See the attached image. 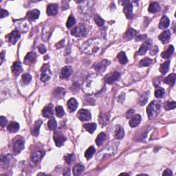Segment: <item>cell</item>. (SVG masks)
I'll return each instance as SVG.
<instances>
[{"label": "cell", "mask_w": 176, "mask_h": 176, "mask_svg": "<svg viewBox=\"0 0 176 176\" xmlns=\"http://www.w3.org/2000/svg\"><path fill=\"white\" fill-rule=\"evenodd\" d=\"M21 34L18 30H14L8 36V40L12 45H15L20 38Z\"/></svg>", "instance_id": "obj_16"}, {"label": "cell", "mask_w": 176, "mask_h": 176, "mask_svg": "<svg viewBox=\"0 0 176 176\" xmlns=\"http://www.w3.org/2000/svg\"><path fill=\"white\" fill-rule=\"evenodd\" d=\"M173 52H174V47L171 45V46H169L166 50H165L161 53V56L164 58H170L171 56L173 54Z\"/></svg>", "instance_id": "obj_23"}, {"label": "cell", "mask_w": 176, "mask_h": 176, "mask_svg": "<svg viewBox=\"0 0 176 176\" xmlns=\"http://www.w3.org/2000/svg\"><path fill=\"white\" fill-rule=\"evenodd\" d=\"M72 73V68L71 66H65L62 68L60 73V78L62 79H67L70 77Z\"/></svg>", "instance_id": "obj_12"}, {"label": "cell", "mask_w": 176, "mask_h": 176, "mask_svg": "<svg viewBox=\"0 0 176 176\" xmlns=\"http://www.w3.org/2000/svg\"><path fill=\"white\" fill-rule=\"evenodd\" d=\"M148 10H149V12H150L151 13H158L160 10V6L158 3L154 1V2H152L149 5Z\"/></svg>", "instance_id": "obj_28"}, {"label": "cell", "mask_w": 176, "mask_h": 176, "mask_svg": "<svg viewBox=\"0 0 176 176\" xmlns=\"http://www.w3.org/2000/svg\"><path fill=\"white\" fill-rule=\"evenodd\" d=\"M10 156L9 155L6 156H1V167H4V169H7L8 167V164L10 162Z\"/></svg>", "instance_id": "obj_38"}, {"label": "cell", "mask_w": 176, "mask_h": 176, "mask_svg": "<svg viewBox=\"0 0 176 176\" xmlns=\"http://www.w3.org/2000/svg\"><path fill=\"white\" fill-rule=\"evenodd\" d=\"M110 64V62L108 60H102L101 61H98L93 65L94 68L96 72L98 73H103L105 71L109 65Z\"/></svg>", "instance_id": "obj_7"}, {"label": "cell", "mask_w": 176, "mask_h": 176, "mask_svg": "<svg viewBox=\"0 0 176 176\" xmlns=\"http://www.w3.org/2000/svg\"><path fill=\"white\" fill-rule=\"evenodd\" d=\"M141 116L139 114L133 116L129 121V125L132 127H136L140 123Z\"/></svg>", "instance_id": "obj_21"}, {"label": "cell", "mask_w": 176, "mask_h": 176, "mask_svg": "<svg viewBox=\"0 0 176 176\" xmlns=\"http://www.w3.org/2000/svg\"><path fill=\"white\" fill-rule=\"evenodd\" d=\"M36 59H37V55L34 52H30L28 53L26 57L24 58V63L28 65L32 64L36 61Z\"/></svg>", "instance_id": "obj_14"}, {"label": "cell", "mask_w": 176, "mask_h": 176, "mask_svg": "<svg viewBox=\"0 0 176 176\" xmlns=\"http://www.w3.org/2000/svg\"><path fill=\"white\" fill-rule=\"evenodd\" d=\"M83 127L88 132L90 133V134H93L96 129V123L84 124Z\"/></svg>", "instance_id": "obj_37"}, {"label": "cell", "mask_w": 176, "mask_h": 176, "mask_svg": "<svg viewBox=\"0 0 176 176\" xmlns=\"http://www.w3.org/2000/svg\"><path fill=\"white\" fill-rule=\"evenodd\" d=\"M149 96V91H146V92L143 93V94L141 95L140 97V98H139L140 105H142V106L145 105L146 103H147Z\"/></svg>", "instance_id": "obj_32"}, {"label": "cell", "mask_w": 176, "mask_h": 176, "mask_svg": "<svg viewBox=\"0 0 176 176\" xmlns=\"http://www.w3.org/2000/svg\"><path fill=\"white\" fill-rule=\"evenodd\" d=\"M101 49V41L98 39H90L85 43L83 47V50L89 54L96 53Z\"/></svg>", "instance_id": "obj_1"}, {"label": "cell", "mask_w": 176, "mask_h": 176, "mask_svg": "<svg viewBox=\"0 0 176 176\" xmlns=\"http://www.w3.org/2000/svg\"><path fill=\"white\" fill-rule=\"evenodd\" d=\"M42 124V121L41 120H37L35 122H34V125L32 126V128L31 129V134L34 136H37L39 135V129H40V127Z\"/></svg>", "instance_id": "obj_20"}, {"label": "cell", "mask_w": 176, "mask_h": 176, "mask_svg": "<svg viewBox=\"0 0 176 176\" xmlns=\"http://www.w3.org/2000/svg\"><path fill=\"white\" fill-rule=\"evenodd\" d=\"M54 140L56 145L59 147V146L63 145L65 140H66V138L61 132H56L54 134Z\"/></svg>", "instance_id": "obj_9"}, {"label": "cell", "mask_w": 176, "mask_h": 176, "mask_svg": "<svg viewBox=\"0 0 176 176\" xmlns=\"http://www.w3.org/2000/svg\"><path fill=\"white\" fill-rule=\"evenodd\" d=\"M71 34L76 37H85L86 34V28L83 24H79L72 29Z\"/></svg>", "instance_id": "obj_3"}, {"label": "cell", "mask_w": 176, "mask_h": 176, "mask_svg": "<svg viewBox=\"0 0 176 176\" xmlns=\"http://www.w3.org/2000/svg\"><path fill=\"white\" fill-rule=\"evenodd\" d=\"M48 129L51 131H54L57 127V123H56V120L54 118H52L48 122Z\"/></svg>", "instance_id": "obj_41"}, {"label": "cell", "mask_w": 176, "mask_h": 176, "mask_svg": "<svg viewBox=\"0 0 176 176\" xmlns=\"http://www.w3.org/2000/svg\"><path fill=\"white\" fill-rule=\"evenodd\" d=\"M117 58H118L120 63H121L122 65H125L128 62V58L126 56L125 52H120L117 56Z\"/></svg>", "instance_id": "obj_34"}, {"label": "cell", "mask_w": 176, "mask_h": 176, "mask_svg": "<svg viewBox=\"0 0 176 176\" xmlns=\"http://www.w3.org/2000/svg\"><path fill=\"white\" fill-rule=\"evenodd\" d=\"M4 52H1V63H0V64H2L3 60H4Z\"/></svg>", "instance_id": "obj_59"}, {"label": "cell", "mask_w": 176, "mask_h": 176, "mask_svg": "<svg viewBox=\"0 0 176 176\" xmlns=\"http://www.w3.org/2000/svg\"><path fill=\"white\" fill-rule=\"evenodd\" d=\"M42 114L46 118H52L54 115L53 112V105L49 104L44 108L42 111Z\"/></svg>", "instance_id": "obj_13"}, {"label": "cell", "mask_w": 176, "mask_h": 176, "mask_svg": "<svg viewBox=\"0 0 176 176\" xmlns=\"http://www.w3.org/2000/svg\"><path fill=\"white\" fill-rule=\"evenodd\" d=\"M146 34H140V35H138V37H136V41H142L143 39H146Z\"/></svg>", "instance_id": "obj_55"}, {"label": "cell", "mask_w": 176, "mask_h": 176, "mask_svg": "<svg viewBox=\"0 0 176 176\" xmlns=\"http://www.w3.org/2000/svg\"><path fill=\"white\" fill-rule=\"evenodd\" d=\"M58 7L57 4H49L47 7V14L49 16H54L58 13Z\"/></svg>", "instance_id": "obj_18"}, {"label": "cell", "mask_w": 176, "mask_h": 176, "mask_svg": "<svg viewBox=\"0 0 176 176\" xmlns=\"http://www.w3.org/2000/svg\"><path fill=\"white\" fill-rule=\"evenodd\" d=\"M158 52V47H157V46H155L152 50H151V51H150V54H151V55H152V56H153V55L156 54V53Z\"/></svg>", "instance_id": "obj_58"}, {"label": "cell", "mask_w": 176, "mask_h": 176, "mask_svg": "<svg viewBox=\"0 0 176 176\" xmlns=\"http://www.w3.org/2000/svg\"><path fill=\"white\" fill-rule=\"evenodd\" d=\"M75 23H76V20L75 17H73V15H70V16L69 17L68 21H67L66 26L67 28H70L75 25Z\"/></svg>", "instance_id": "obj_46"}, {"label": "cell", "mask_w": 176, "mask_h": 176, "mask_svg": "<svg viewBox=\"0 0 176 176\" xmlns=\"http://www.w3.org/2000/svg\"><path fill=\"white\" fill-rule=\"evenodd\" d=\"M129 175L128 173H122L120 174V175Z\"/></svg>", "instance_id": "obj_60"}, {"label": "cell", "mask_w": 176, "mask_h": 176, "mask_svg": "<svg viewBox=\"0 0 176 176\" xmlns=\"http://www.w3.org/2000/svg\"><path fill=\"white\" fill-rule=\"evenodd\" d=\"M99 121L100 122H101V125L103 126H105L107 124V122L109 121V118L108 117H107V116H100V118H99Z\"/></svg>", "instance_id": "obj_50"}, {"label": "cell", "mask_w": 176, "mask_h": 176, "mask_svg": "<svg viewBox=\"0 0 176 176\" xmlns=\"http://www.w3.org/2000/svg\"><path fill=\"white\" fill-rule=\"evenodd\" d=\"M120 76V73H118V72H112L111 73H109L105 76L104 81L105 82L107 83V84L112 85V84H113L115 81H118Z\"/></svg>", "instance_id": "obj_8"}, {"label": "cell", "mask_w": 176, "mask_h": 176, "mask_svg": "<svg viewBox=\"0 0 176 176\" xmlns=\"http://www.w3.org/2000/svg\"><path fill=\"white\" fill-rule=\"evenodd\" d=\"M165 94V90L162 87H157L156 91H155V96H156V97L158 98H163Z\"/></svg>", "instance_id": "obj_42"}, {"label": "cell", "mask_w": 176, "mask_h": 176, "mask_svg": "<svg viewBox=\"0 0 176 176\" xmlns=\"http://www.w3.org/2000/svg\"><path fill=\"white\" fill-rule=\"evenodd\" d=\"M38 49H39V51L40 52V53H41V54H44V53L46 52V48L43 44L39 45V46L38 47Z\"/></svg>", "instance_id": "obj_53"}, {"label": "cell", "mask_w": 176, "mask_h": 176, "mask_svg": "<svg viewBox=\"0 0 176 176\" xmlns=\"http://www.w3.org/2000/svg\"><path fill=\"white\" fill-rule=\"evenodd\" d=\"M24 149V141L22 138H16L14 140L13 144V153L18 155Z\"/></svg>", "instance_id": "obj_5"}, {"label": "cell", "mask_w": 176, "mask_h": 176, "mask_svg": "<svg viewBox=\"0 0 176 176\" xmlns=\"http://www.w3.org/2000/svg\"><path fill=\"white\" fill-rule=\"evenodd\" d=\"M169 24L170 21L169 18L167 16H165V15H164V16L162 17L161 20H160L158 26H159V28L160 29H166L169 27Z\"/></svg>", "instance_id": "obj_24"}, {"label": "cell", "mask_w": 176, "mask_h": 176, "mask_svg": "<svg viewBox=\"0 0 176 176\" xmlns=\"http://www.w3.org/2000/svg\"><path fill=\"white\" fill-rule=\"evenodd\" d=\"M43 156H44V153H43L41 151H36V152L33 153L31 156V159L34 163H37L40 160L41 158H43Z\"/></svg>", "instance_id": "obj_33"}, {"label": "cell", "mask_w": 176, "mask_h": 176, "mask_svg": "<svg viewBox=\"0 0 176 176\" xmlns=\"http://www.w3.org/2000/svg\"><path fill=\"white\" fill-rule=\"evenodd\" d=\"M115 137L117 139H122L123 138L124 136H125V132H124V129L121 126L118 125L116 127V129L115 130Z\"/></svg>", "instance_id": "obj_27"}, {"label": "cell", "mask_w": 176, "mask_h": 176, "mask_svg": "<svg viewBox=\"0 0 176 176\" xmlns=\"http://www.w3.org/2000/svg\"><path fill=\"white\" fill-rule=\"evenodd\" d=\"M11 70L13 72V74L15 76H19L21 73V72L23 71V68H22L21 64L20 62L17 61L13 63V66L11 68Z\"/></svg>", "instance_id": "obj_15"}, {"label": "cell", "mask_w": 176, "mask_h": 176, "mask_svg": "<svg viewBox=\"0 0 176 176\" xmlns=\"http://www.w3.org/2000/svg\"><path fill=\"white\" fill-rule=\"evenodd\" d=\"M170 63H171V61H169V60H168V61H165V63H163V64L160 65V72H161V74L163 75H166L167 72H168L169 70Z\"/></svg>", "instance_id": "obj_26"}, {"label": "cell", "mask_w": 176, "mask_h": 176, "mask_svg": "<svg viewBox=\"0 0 176 176\" xmlns=\"http://www.w3.org/2000/svg\"><path fill=\"white\" fill-rule=\"evenodd\" d=\"M39 15H40V12L37 9L30 10V11L28 12L26 14L27 19L30 21L36 20L37 19L39 18Z\"/></svg>", "instance_id": "obj_17"}, {"label": "cell", "mask_w": 176, "mask_h": 176, "mask_svg": "<svg viewBox=\"0 0 176 176\" xmlns=\"http://www.w3.org/2000/svg\"><path fill=\"white\" fill-rule=\"evenodd\" d=\"M136 34H137V31L133 28H129L127 30V32H125V37L127 39V40H130V39H132V38L135 37Z\"/></svg>", "instance_id": "obj_35"}, {"label": "cell", "mask_w": 176, "mask_h": 176, "mask_svg": "<svg viewBox=\"0 0 176 176\" xmlns=\"http://www.w3.org/2000/svg\"><path fill=\"white\" fill-rule=\"evenodd\" d=\"M55 111H56V115L58 118H61L65 114L64 110H63V108L61 106L56 107V109H55Z\"/></svg>", "instance_id": "obj_47"}, {"label": "cell", "mask_w": 176, "mask_h": 176, "mask_svg": "<svg viewBox=\"0 0 176 176\" xmlns=\"http://www.w3.org/2000/svg\"><path fill=\"white\" fill-rule=\"evenodd\" d=\"M151 59L149 58H145L144 59L141 60L140 62L139 63V65L140 67H148L151 64Z\"/></svg>", "instance_id": "obj_44"}, {"label": "cell", "mask_w": 176, "mask_h": 176, "mask_svg": "<svg viewBox=\"0 0 176 176\" xmlns=\"http://www.w3.org/2000/svg\"><path fill=\"white\" fill-rule=\"evenodd\" d=\"M77 107H78V103L76 101L75 98H70L68 101V107L69 110H70V112H74L77 109Z\"/></svg>", "instance_id": "obj_22"}, {"label": "cell", "mask_w": 176, "mask_h": 176, "mask_svg": "<svg viewBox=\"0 0 176 176\" xmlns=\"http://www.w3.org/2000/svg\"><path fill=\"white\" fill-rule=\"evenodd\" d=\"M151 44H152V41L150 39H146V40L143 43V44L141 46V47L140 48L138 52V54L140 55V56L145 54L148 50H149L150 48H151Z\"/></svg>", "instance_id": "obj_10"}, {"label": "cell", "mask_w": 176, "mask_h": 176, "mask_svg": "<svg viewBox=\"0 0 176 176\" xmlns=\"http://www.w3.org/2000/svg\"><path fill=\"white\" fill-rule=\"evenodd\" d=\"M175 79H176V75L175 74H171L164 79V82L167 85H169L171 86H173L175 85Z\"/></svg>", "instance_id": "obj_25"}, {"label": "cell", "mask_w": 176, "mask_h": 176, "mask_svg": "<svg viewBox=\"0 0 176 176\" xmlns=\"http://www.w3.org/2000/svg\"><path fill=\"white\" fill-rule=\"evenodd\" d=\"M134 114V109H129L127 112L126 113V118H130L131 117L133 116Z\"/></svg>", "instance_id": "obj_54"}, {"label": "cell", "mask_w": 176, "mask_h": 176, "mask_svg": "<svg viewBox=\"0 0 176 176\" xmlns=\"http://www.w3.org/2000/svg\"><path fill=\"white\" fill-rule=\"evenodd\" d=\"M31 80H32V77L29 74H24L22 76L21 82V84H23L24 85H26L31 81Z\"/></svg>", "instance_id": "obj_40"}, {"label": "cell", "mask_w": 176, "mask_h": 176, "mask_svg": "<svg viewBox=\"0 0 176 176\" xmlns=\"http://www.w3.org/2000/svg\"><path fill=\"white\" fill-rule=\"evenodd\" d=\"M160 108H161V103L159 101H154L151 102L150 104L148 105L146 108V112H147L148 117L150 119L156 118L158 114L160 112Z\"/></svg>", "instance_id": "obj_2"}, {"label": "cell", "mask_w": 176, "mask_h": 176, "mask_svg": "<svg viewBox=\"0 0 176 176\" xmlns=\"http://www.w3.org/2000/svg\"><path fill=\"white\" fill-rule=\"evenodd\" d=\"M105 139H106V135H105V133H101L100 134H98V136L96 139V143L97 146H101L103 143L104 142Z\"/></svg>", "instance_id": "obj_36"}, {"label": "cell", "mask_w": 176, "mask_h": 176, "mask_svg": "<svg viewBox=\"0 0 176 176\" xmlns=\"http://www.w3.org/2000/svg\"><path fill=\"white\" fill-rule=\"evenodd\" d=\"M78 118L80 119L81 121H88L91 118V114L87 109H81L78 112Z\"/></svg>", "instance_id": "obj_11"}, {"label": "cell", "mask_w": 176, "mask_h": 176, "mask_svg": "<svg viewBox=\"0 0 176 176\" xmlns=\"http://www.w3.org/2000/svg\"><path fill=\"white\" fill-rule=\"evenodd\" d=\"M7 123V119L5 118L4 116H1V117H0V124H1V127L3 128V127H5Z\"/></svg>", "instance_id": "obj_51"}, {"label": "cell", "mask_w": 176, "mask_h": 176, "mask_svg": "<svg viewBox=\"0 0 176 176\" xmlns=\"http://www.w3.org/2000/svg\"><path fill=\"white\" fill-rule=\"evenodd\" d=\"M173 175V173H172V171L169 169H166L164 171V173H163V176H170Z\"/></svg>", "instance_id": "obj_57"}, {"label": "cell", "mask_w": 176, "mask_h": 176, "mask_svg": "<svg viewBox=\"0 0 176 176\" xmlns=\"http://www.w3.org/2000/svg\"><path fill=\"white\" fill-rule=\"evenodd\" d=\"M175 107H176V103L175 101H171V102L167 101L165 103V109L167 110V111L175 109Z\"/></svg>", "instance_id": "obj_43"}, {"label": "cell", "mask_w": 176, "mask_h": 176, "mask_svg": "<svg viewBox=\"0 0 176 176\" xmlns=\"http://www.w3.org/2000/svg\"><path fill=\"white\" fill-rule=\"evenodd\" d=\"M54 96L58 99H61L65 95V89L63 87H57L53 92Z\"/></svg>", "instance_id": "obj_30"}, {"label": "cell", "mask_w": 176, "mask_h": 176, "mask_svg": "<svg viewBox=\"0 0 176 176\" xmlns=\"http://www.w3.org/2000/svg\"><path fill=\"white\" fill-rule=\"evenodd\" d=\"M84 169H85L84 168V167L81 165H79V164H77V165H75L73 167V169H72V172H73L74 175H80V174L84 171Z\"/></svg>", "instance_id": "obj_31"}, {"label": "cell", "mask_w": 176, "mask_h": 176, "mask_svg": "<svg viewBox=\"0 0 176 176\" xmlns=\"http://www.w3.org/2000/svg\"><path fill=\"white\" fill-rule=\"evenodd\" d=\"M19 28V30L20 31H22V32H26V30H24V28L26 29V30H28V24L26 23V21L23 20L21 22H20L19 23V26H18Z\"/></svg>", "instance_id": "obj_49"}, {"label": "cell", "mask_w": 176, "mask_h": 176, "mask_svg": "<svg viewBox=\"0 0 176 176\" xmlns=\"http://www.w3.org/2000/svg\"><path fill=\"white\" fill-rule=\"evenodd\" d=\"M51 78V72L48 64H45L41 69V81L46 83Z\"/></svg>", "instance_id": "obj_6"}, {"label": "cell", "mask_w": 176, "mask_h": 176, "mask_svg": "<svg viewBox=\"0 0 176 176\" xmlns=\"http://www.w3.org/2000/svg\"><path fill=\"white\" fill-rule=\"evenodd\" d=\"M162 78L161 77H157L153 80V85L156 86V87H158V85L160 84V82H161Z\"/></svg>", "instance_id": "obj_52"}, {"label": "cell", "mask_w": 176, "mask_h": 176, "mask_svg": "<svg viewBox=\"0 0 176 176\" xmlns=\"http://www.w3.org/2000/svg\"><path fill=\"white\" fill-rule=\"evenodd\" d=\"M7 129L10 133H16L19 129V125L18 122H11L8 125Z\"/></svg>", "instance_id": "obj_29"}, {"label": "cell", "mask_w": 176, "mask_h": 176, "mask_svg": "<svg viewBox=\"0 0 176 176\" xmlns=\"http://www.w3.org/2000/svg\"><path fill=\"white\" fill-rule=\"evenodd\" d=\"M171 36V34L170 31L165 30L158 36V38H159L160 40L161 41L163 44H167V43L169 41Z\"/></svg>", "instance_id": "obj_19"}, {"label": "cell", "mask_w": 176, "mask_h": 176, "mask_svg": "<svg viewBox=\"0 0 176 176\" xmlns=\"http://www.w3.org/2000/svg\"><path fill=\"white\" fill-rule=\"evenodd\" d=\"M95 151H96V149H95L94 146H90V147H89L85 153V158L88 160L90 159V158H92V156H94Z\"/></svg>", "instance_id": "obj_39"}, {"label": "cell", "mask_w": 176, "mask_h": 176, "mask_svg": "<svg viewBox=\"0 0 176 176\" xmlns=\"http://www.w3.org/2000/svg\"><path fill=\"white\" fill-rule=\"evenodd\" d=\"M121 3H122L124 6L123 12L125 14L126 17L129 19L133 18L134 14H133V5L131 1H121Z\"/></svg>", "instance_id": "obj_4"}, {"label": "cell", "mask_w": 176, "mask_h": 176, "mask_svg": "<svg viewBox=\"0 0 176 176\" xmlns=\"http://www.w3.org/2000/svg\"><path fill=\"white\" fill-rule=\"evenodd\" d=\"M94 20L98 26L101 27V26H104L105 20L103 19H102L101 17L99 16V15H95V16L94 17Z\"/></svg>", "instance_id": "obj_45"}, {"label": "cell", "mask_w": 176, "mask_h": 176, "mask_svg": "<svg viewBox=\"0 0 176 176\" xmlns=\"http://www.w3.org/2000/svg\"><path fill=\"white\" fill-rule=\"evenodd\" d=\"M8 16V12L4 9H1V18Z\"/></svg>", "instance_id": "obj_56"}, {"label": "cell", "mask_w": 176, "mask_h": 176, "mask_svg": "<svg viewBox=\"0 0 176 176\" xmlns=\"http://www.w3.org/2000/svg\"><path fill=\"white\" fill-rule=\"evenodd\" d=\"M75 156L74 154H68L65 156V160L68 165H70L75 161Z\"/></svg>", "instance_id": "obj_48"}]
</instances>
